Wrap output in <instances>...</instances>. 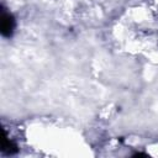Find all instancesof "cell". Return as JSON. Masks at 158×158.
<instances>
[{"label": "cell", "mask_w": 158, "mask_h": 158, "mask_svg": "<svg viewBox=\"0 0 158 158\" xmlns=\"http://www.w3.org/2000/svg\"><path fill=\"white\" fill-rule=\"evenodd\" d=\"M14 27H15L14 17L10 14L2 11V15H1V33H2V36L10 37L12 35Z\"/></svg>", "instance_id": "6da1fadb"}]
</instances>
